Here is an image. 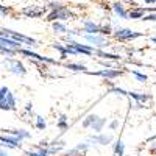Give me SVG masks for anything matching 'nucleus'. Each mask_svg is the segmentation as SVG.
<instances>
[{
  "label": "nucleus",
  "mask_w": 156,
  "mask_h": 156,
  "mask_svg": "<svg viewBox=\"0 0 156 156\" xmlns=\"http://www.w3.org/2000/svg\"><path fill=\"white\" fill-rule=\"evenodd\" d=\"M84 37L87 39L90 44H94L97 47H108L109 45V42L106 41V39L103 37V36H98V34H86Z\"/></svg>",
  "instance_id": "nucleus-7"
},
{
  "label": "nucleus",
  "mask_w": 156,
  "mask_h": 156,
  "mask_svg": "<svg viewBox=\"0 0 156 156\" xmlns=\"http://www.w3.org/2000/svg\"><path fill=\"white\" fill-rule=\"evenodd\" d=\"M8 64V70L11 73H16V75H25L27 73V69L23 67V64L20 61H14V59H9L8 62L5 61V66Z\"/></svg>",
  "instance_id": "nucleus-4"
},
{
  "label": "nucleus",
  "mask_w": 156,
  "mask_h": 156,
  "mask_svg": "<svg viewBox=\"0 0 156 156\" xmlns=\"http://www.w3.org/2000/svg\"><path fill=\"white\" fill-rule=\"evenodd\" d=\"M98 119V117L95 115V114H89L86 119L83 120V128H89V126H92L94 123H95V120Z\"/></svg>",
  "instance_id": "nucleus-20"
},
{
  "label": "nucleus",
  "mask_w": 156,
  "mask_h": 156,
  "mask_svg": "<svg viewBox=\"0 0 156 156\" xmlns=\"http://www.w3.org/2000/svg\"><path fill=\"white\" fill-rule=\"evenodd\" d=\"M109 92H117V94H122V95H128L126 90H123V89H120V87H111Z\"/></svg>",
  "instance_id": "nucleus-30"
},
{
  "label": "nucleus",
  "mask_w": 156,
  "mask_h": 156,
  "mask_svg": "<svg viewBox=\"0 0 156 156\" xmlns=\"http://www.w3.org/2000/svg\"><path fill=\"white\" fill-rule=\"evenodd\" d=\"M142 20H151V22H156V12H150L148 16H144Z\"/></svg>",
  "instance_id": "nucleus-31"
},
{
  "label": "nucleus",
  "mask_w": 156,
  "mask_h": 156,
  "mask_svg": "<svg viewBox=\"0 0 156 156\" xmlns=\"http://www.w3.org/2000/svg\"><path fill=\"white\" fill-rule=\"evenodd\" d=\"M69 17H73V14L70 12V9L67 6H62L59 5L58 8L51 9L47 16V20L48 22H56V20H67Z\"/></svg>",
  "instance_id": "nucleus-2"
},
{
  "label": "nucleus",
  "mask_w": 156,
  "mask_h": 156,
  "mask_svg": "<svg viewBox=\"0 0 156 156\" xmlns=\"http://www.w3.org/2000/svg\"><path fill=\"white\" fill-rule=\"evenodd\" d=\"M17 53V50H12V48H8L5 45L0 44V55H9V56H14Z\"/></svg>",
  "instance_id": "nucleus-24"
},
{
  "label": "nucleus",
  "mask_w": 156,
  "mask_h": 156,
  "mask_svg": "<svg viewBox=\"0 0 156 156\" xmlns=\"http://www.w3.org/2000/svg\"><path fill=\"white\" fill-rule=\"evenodd\" d=\"M131 73L137 78L139 81H145L147 80V75H144V73H140V72H137V70H131Z\"/></svg>",
  "instance_id": "nucleus-29"
},
{
  "label": "nucleus",
  "mask_w": 156,
  "mask_h": 156,
  "mask_svg": "<svg viewBox=\"0 0 156 156\" xmlns=\"http://www.w3.org/2000/svg\"><path fill=\"white\" fill-rule=\"evenodd\" d=\"M114 153L117 154V156H123L125 154V144L119 139L115 142V145H114Z\"/></svg>",
  "instance_id": "nucleus-18"
},
{
  "label": "nucleus",
  "mask_w": 156,
  "mask_h": 156,
  "mask_svg": "<svg viewBox=\"0 0 156 156\" xmlns=\"http://www.w3.org/2000/svg\"><path fill=\"white\" fill-rule=\"evenodd\" d=\"M89 75H100V76H105V78H115L122 75L120 70H112V69H103V70H98V72H87Z\"/></svg>",
  "instance_id": "nucleus-11"
},
{
  "label": "nucleus",
  "mask_w": 156,
  "mask_h": 156,
  "mask_svg": "<svg viewBox=\"0 0 156 156\" xmlns=\"http://www.w3.org/2000/svg\"><path fill=\"white\" fill-rule=\"evenodd\" d=\"M90 139H92L94 142H97V144H100V145H108V144L112 142L111 134H98V136H92Z\"/></svg>",
  "instance_id": "nucleus-13"
},
{
  "label": "nucleus",
  "mask_w": 156,
  "mask_h": 156,
  "mask_svg": "<svg viewBox=\"0 0 156 156\" xmlns=\"http://www.w3.org/2000/svg\"><path fill=\"white\" fill-rule=\"evenodd\" d=\"M58 128L61 129V131H66V129L69 128V123H67V115H66V114H61V115H59Z\"/></svg>",
  "instance_id": "nucleus-19"
},
{
  "label": "nucleus",
  "mask_w": 156,
  "mask_h": 156,
  "mask_svg": "<svg viewBox=\"0 0 156 156\" xmlns=\"http://www.w3.org/2000/svg\"><path fill=\"white\" fill-rule=\"evenodd\" d=\"M112 9H114L115 14H119V17H122V19H126V17H128V12H126L125 6H123L120 2H115V3L112 5Z\"/></svg>",
  "instance_id": "nucleus-15"
},
{
  "label": "nucleus",
  "mask_w": 156,
  "mask_h": 156,
  "mask_svg": "<svg viewBox=\"0 0 156 156\" xmlns=\"http://www.w3.org/2000/svg\"><path fill=\"white\" fill-rule=\"evenodd\" d=\"M125 2H128V3H131V5H136V3H134V0H125Z\"/></svg>",
  "instance_id": "nucleus-38"
},
{
  "label": "nucleus",
  "mask_w": 156,
  "mask_h": 156,
  "mask_svg": "<svg viewBox=\"0 0 156 156\" xmlns=\"http://www.w3.org/2000/svg\"><path fill=\"white\" fill-rule=\"evenodd\" d=\"M66 67H67V69H72V70H75V72H84V70H86V67L81 66V64H72V62H67Z\"/></svg>",
  "instance_id": "nucleus-25"
},
{
  "label": "nucleus",
  "mask_w": 156,
  "mask_h": 156,
  "mask_svg": "<svg viewBox=\"0 0 156 156\" xmlns=\"http://www.w3.org/2000/svg\"><path fill=\"white\" fill-rule=\"evenodd\" d=\"M44 11H45V8H44V9H39V8H36V6H28V8H23V9H22V14L27 16V17L34 19V17H41V16L44 14Z\"/></svg>",
  "instance_id": "nucleus-9"
},
{
  "label": "nucleus",
  "mask_w": 156,
  "mask_h": 156,
  "mask_svg": "<svg viewBox=\"0 0 156 156\" xmlns=\"http://www.w3.org/2000/svg\"><path fill=\"white\" fill-rule=\"evenodd\" d=\"M27 156H41L39 151H27Z\"/></svg>",
  "instance_id": "nucleus-34"
},
{
  "label": "nucleus",
  "mask_w": 156,
  "mask_h": 156,
  "mask_svg": "<svg viewBox=\"0 0 156 156\" xmlns=\"http://www.w3.org/2000/svg\"><path fill=\"white\" fill-rule=\"evenodd\" d=\"M105 123H106V119H100V117H98V119L95 120V123H94L92 126H90V128H92V131L100 133V131H101V128H103V125H105Z\"/></svg>",
  "instance_id": "nucleus-22"
},
{
  "label": "nucleus",
  "mask_w": 156,
  "mask_h": 156,
  "mask_svg": "<svg viewBox=\"0 0 156 156\" xmlns=\"http://www.w3.org/2000/svg\"><path fill=\"white\" fill-rule=\"evenodd\" d=\"M128 97H133V98L137 100V101H147V100L151 98V97L147 95V94H137V92H128Z\"/></svg>",
  "instance_id": "nucleus-21"
},
{
  "label": "nucleus",
  "mask_w": 156,
  "mask_h": 156,
  "mask_svg": "<svg viewBox=\"0 0 156 156\" xmlns=\"http://www.w3.org/2000/svg\"><path fill=\"white\" fill-rule=\"evenodd\" d=\"M151 41H153V42L156 44V37H151Z\"/></svg>",
  "instance_id": "nucleus-39"
},
{
  "label": "nucleus",
  "mask_w": 156,
  "mask_h": 156,
  "mask_svg": "<svg viewBox=\"0 0 156 156\" xmlns=\"http://www.w3.org/2000/svg\"><path fill=\"white\" fill-rule=\"evenodd\" d=\"M8 133H9V134H12V136H16V137H19L20 140H22V139H28V137H30V133H28V131H25V129H9Z\"/></svg>",
  "instance_id": "nucleus-16"
},
{
  "label": "nucleus",
  "mask_w": 156,
  "mask_h": 156,
  "mask_svg": "<svg viewBox=\"0 0 156 156\" xmlns=\"http://www.w3.org/2000/svg\"><path fill=\"white\" fill-rule=\"evenodd\" d=\"M84 31H86V34H100V25L86 20L84 22Z\"/></svg>",
  "instance_id": "nucleus-12"
},
{
  "label": "nucleus",
  "mask_w": 156,
  "mask_h": 156,
  "mask_svg": "<svg viewBox=\"0 0 156 156\" xmlns=\"http://www.w3.org/2000/svg\"><path fill=\"white\" fill-rule=\"evenodd\" d=\"M53 30H55L56 33H66V31H67V27H66L62 22L56 20V22H53Z\"/></svg>",
  "instance_id": "nucleus-23"
},
{
  "label": "nucleus",
  "mask_w": 156,
  "mask_h": 156,
  "mask_svg": "<svg viewBox=\"0 0 156 156\" xmlns=\"http://www.w3.org/2000/svg\"><path fill=\"white\" fill-rule=\"evenodd\" d=\"M0 142H3V144H6L8 147H12V148H20V139L16 137V136H0Z\"/></svg>",
  "instance_id": "nucleus-10"
},
{
  "label": "nucleus",
  "mask_w": 156,
  "mask_h": 156,
  "mask_svg": "<svg viewBox=\"0 0 156 156\" xmlns=\"http://www.w3.org/2000/svg\"><path fill=\"white\" fill-rule=\"evenodd\" d=\"M117 126H119V122H117V120H112V122L109 123V128H111V129H115Z\"/></svg>",
  "instance_id": "nucleus-33"
},
{
  "label": "nucleus",
  "mask_w": 156,
  "mask_h": 156,
  "mask_svg": "<svg viewBox=\"0 0 156 156\" xmlns=\"http://www.w3.org/2000/svg\"><path fill=\"white\" fill-rule=\"evenodd\" d=\"M144 2H145V3H150V5H151V3H156V0H144Z\"/></svg>",
  "instance_id": "nucleus-35"
},
{
  "label": "nucleus",
  "mask_w": 156,
  "mask_h": 156,
  "mask_svg": "<svg viewBox=\"0 0 156 156\" xmlns=\"http://www.w3.org/2000/svg\"><path fill=\"white\" fill-rule=\"evenodd\" d=\"M112 33V28H111V25H103V27H100V34H111Z\"/></svg>",
  "instance_id": "nucleus-28"
},
{
  "label": "nucleus",
  "mask_w": 156,
  "mask_h": 156,
  "mask_svg": "<svg viewBox=\"0 0 156 156\" xmlns=\"http://www.w3.org/2000/svg\"><path fill=\"white\" fill-rule=\"evenodd\" d=\"M53 48H56L58 51H59V53H61V58H66L67 56V50H66V47H62L61 44H53Z\"/></svg>",
  "instance_id": "nucleus-26"
},
{
  "label": "nucleus",
  "mask_w": 156,
  "mask_h": 156,
  "mask_svg": "<svg viewBox=\"0 0 156 156\" xmlns=\"http://www.w3.org/2000/svg\"><path fill=\"white\" fill-rule=\"evenodd\" d=\"M150 151H151V153H153V154H154V153H156V145H153V147H151V148H150Z\"/></svg>",
  "instance_id": "nucleus-36"
},
{
  "label": "nucleus",
  "mask_w": 156,
  "mask_h": 156,
  "mask_svg": "<svg viewBox=\"0 0 156 156\" xmlns=\"http://www.w3.org/2000/svg\"><path fill=\"white\" fill-rule=\"evenodd\" d=\"M95 53H97L100 58H103V59H114V61L120 59V56H119V55H114V53H106V51H103V50H97Z\"/></svg>",
  "instance_id": "nucleus-17"
},
{
  "label": "nucleus",
  "mask_w": 156,
  "mask_h": 156,
  "mask_svg": "<svg viewBox=\"0 0 156 156\" xmlns=\"http://www.w3.org/2000/svg\"><path fill=\"white\" fill-rule=\"evenodd\" d=\"M0 44L8 47V48H12V50H20V42L16 41V39H12L9 36H3V37H0Z\"/></svg>",
  "instance_id": "nucleus-8"
},
{
  "label": "nucleus",
  "mask_w": 156,
  "mask_h": 156,
  "mask_svg": "<svg viewBox=\"0 0 156 156\" xmlns=\"http://www.w3.org/2000/svg\"><path fill=\"white\" fill-rule=\"evenodd\" d=\"M0 109L3 111H16V98L11 94V90L3 86L0 87Z\"/></svg>",
  "instance_id": "nucleus-1"
},
{
  "label": "nucleus",
  "mask_w": 156,
  "mask_h": 156,
  "mask_svg": "<svg viewBox=\"0 0 156 156\" xmlns=\"http://www.w3.org/2000/svg\"><path fill=\"white\" fill-rule=\"evenodd\" d=\"M69 45H72L75 50H76V53L78 55H86V56H90L94 53V48L92 47H89V45H84V44H78V42H75V41H69Z\"/></svg>",
  "instance_id": "nucleus-6"
},
{
  "label": "nucleus",
  "mask_w": 156,
  "mask_h": 156,
  "mask_svg": "<svg viewBox=\"0 0 156 156\" xmlns=\"http://www.w3.org/2000/svg\"><path fill=\"white\" fill-rule=\"evenodd\" d=\"M0 156H8V154H6V153H5L3 150H0Z\"/></svg>",
  "instance_id": "nucleus-37"
},
{
  "label": "nucleus",
  "mask_w": 156,
  "mask_h": 156,
  "mask_svg": "<svg viewBox=\"0 0 156 156\" xmlns=\"http://www.w3.org/2000/svg\"><path fill=\"white\" fill-rule=\"evenodd\" d=\"M9 8H5V6H2V5H0V12H2V14L3 16H6V14H9Z\"/></svg>",
  "instance_id": "nucleus-32"
},
{
  "label": "nucleus",
  "mask_w": 156,
  "mask_h": 156,
  "mask_svg": "<svg viewBox=\"0 0 156 156\" xmlns=\"http://www.w3.org/2000/svg\"><path fill=\"white\" fill-rule=\"evenodd\" d=\"M20 53L22 55H25V56H28L30 59H36V61H41V62H50V64H53V62H56L55 59H51V58H45V56H41V55H37V53H34V51H30V50H25V48H20V50H17V53Z\"/></svg>",
  "instance_id": "nucleus-5"
},
{
  "label": "nucleus",
  "mask_w": 156,
  "mask_h": 156,
  "mask_svg": "<svg viewBox=\"0 0 156 156\" xmlns=\"http://www.w3.org/2000/svg\"><path fill=\"white\" fill-rule=\"evenodd\" d=\"M144 14H145V9L140 8V6H136L128 12V19H142Z\"/></svg>",
  "instance_id": "nucleus-14"
},
{
  "label": "nucleus",
  "mask_w": 156,
  "mask_h": 156,
  "mask_svg": "<svg viewBox=\"0 0 156 156\" xmlns=\"http://www.w3.org/2000/svg\"><path fill=\"white\" fill-rule=\"evenodd\" d=\"M36 128H37V129H45V120L42 119L41 115L36 117Z\"/></svg>",
  "instance_id": "nucleus-27"
},
{
  "label": "nucleus",
  "mask_w": 156,
  "mask_h": 156,
  "mask_svg": "<svg viewBox=\"0 0 156 156\" xmlns=\"http://www.w3.org/2000/svg\"><path fill=\"white\" fill-rule=\"evenodd\" d=\"M112 34L119 41H129V39H136V37L144 36V33H136V31H131L129 28H117L112 31Z\"/></svg>",
  "instance_id": "nucleus-3"
}]
</instances>
